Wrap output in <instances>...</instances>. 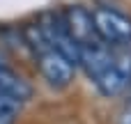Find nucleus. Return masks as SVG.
Masks as SVG:
<instances>
[{"label": "nucleus", "mask_w": 131, "mask_h": 124, "mask_svg": "<svg viewBox=\"0 0 131 124\" xmlns=\"http://www.w3.org/2000/svg\"><path fill=\"white\" fill-rule=\"evenodd\" d=\"M23 39L28 44V48L32 51L37 67L41 71V76L53 85V87H67L74 81V62L67 60L62 53H58L44 37L41 28L37 23H30L23 28Z\"/></svg>", "instance_id": "f257e3e1"}, {"label": "nucleus", "mask_w": 131, "mask_h": 124, "mask_svg": "<svg viewBox=\"0 0 131 124\" xmlns=\"http://www.w3.org/2000/svg\"><path fill=\"white\" fill-rule=\"evenodd\" d=\"M97 37L106 46H127L131 44V18L117 9L97 7L90 12Z\"/></svg>", "instance_id": "f03ea898"}, {"label": "nucleus", "mask_w": 131, "mask_h": 124, "mask_svg": "<svg viewBox=\"0 0 131 124\" xmlns=\"http://www.w3.org/2000/svg\"><path fill=\"white\" fill-rule=\"evenodd\" d=\"M129 81H131V55L124 51H115L111 67L94 81V85L99 87L101 94L115 97L129 85Z\"/></svg>", "instance_id": "7ed1b4c3"}, {"label": "nucleus", "mask_w": 131, "mask_h": 124, "mask_svg": "<svg viewBox=\"0 0 131 124\" xmlns=\"http://www.w3.org/2000/svg\"><path fill=\"white\" fill-rule=\"evenodd\" d=\"M60 16H62V21H64L67 32H69V35H71V39H74L76 48H81V46H85V44H90V41L99 39V37H97V32H94L92 16H90V12H88V9H83V7L74 5V7H67Z\"/></svg>", "instance_id": "20e7f679"}, {"label": "nucleus", "mask_w": 131, "mask_h": 124, "mask_svg": "<svg viewBox=\"0 0 131 124\" xmlns=\"http://www.w3.org/2000/svg\"><path fill=\"white\" fill-rule=\"evenodd\" d=\"M0 94L14 97V99H18V101H25V99H30V94H32V87L5 62L2 55H0Z\"/></svg>", "instance_id": "39448f33"}, {"label": "nucleus", "mask_w": 131, "mask_h": 124, "mask_svg": "<svg viewBox=\"0 0 131 124\" xmlns=\"http://www.w3.org/2000/svg\"><path fill=\"white\" fill-rule=\"evenodd\" d=\"M21 106H23V101L14 99V97H7V94H0V113H5V115H18Z\"/></svg>", "instance_id": "423d86ee"}, {"label": "nucleus", "mask_w": 131, "mask_h": 124, "mask_svg": "<svg viewBox=\"0 0 131 124\" xmlns=\"http://www.w3.org/2000/svg\"><path fill=\"white\" fill-rule=\"evenodd\" d=\"M16 120V115H5V113H0V124H14Z\"/></svg>", "instance_id": "0eeeda50"}, {"label": "nucleus", "mask_w": 131, "mask_h": 124, "mask_svg": "<svg viewBox=\"0 0 131 124\" xmlns=\"http://www.w3.org/2000/svg\"><path fill=\"white\" fill-rule=\"evenodd\" d=\"M122 124H131V104L124 108V115H122Z\"/></svg>", "instance_id": "6e6552de"}, {"label": "nucleus", "mask_w": 131, "mask_h": 124, "mask_svg": "<svg viewBox=\"0 0 131 124\" xmlns=\"http://www.w3.org/2000/svg\"><path fill=\"white\" fill-rule=\"evenodd\" d=\"M129 85H131V81H129Z\"/></svg>", "instance_id": "1a4fd4ad"}]
</instances>
